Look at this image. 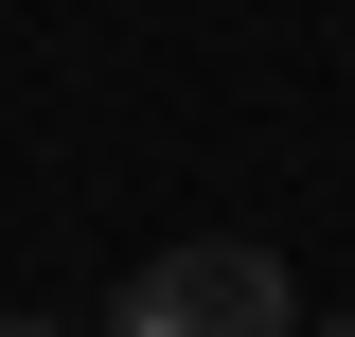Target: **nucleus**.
I'll return each instance as SVG.
<instances>
[{"label": "nucleus", "instance_id": "f257e3e1", "mask_svg": "<svg viewBox=\"0 0 355 337\" xmlns=\"http://www.w3.org/2000/svg\"><path fill=\"white\" fill-rule=\"evenodd\" d=\"M107 337H302V302H284V249L214 231V249H160V266H142Z\"/></svg>", "mask_w": 355, "mask_h": 337}, {"label": "nucleus", "instance_id": "f03ea898", "mask_svg": "<svg viewBox=\"0 0 355 337\" xmlns=\"http://www.w3.org/2000/svg\"><path fill=\"white\" fill-rule=\"evenodd\" d=\"M0 337H53V320H0Z\"/></svg>", "mask_w": 355, "mask_h": 337}, {"label": "nucleus", "instance_id": "7ed1b4c3", "mask_svg": "<svg viewBox=\"0 0 355 337\" xmlns=\"http://www.w3.org/2000/svg\"><path fill=\"white\" fill-rule=\"evenodd\" d=\"M320 337H355V320H320Z\"/></svg>", "mask_w": 355, "mask_h": 337}]
</instances>
